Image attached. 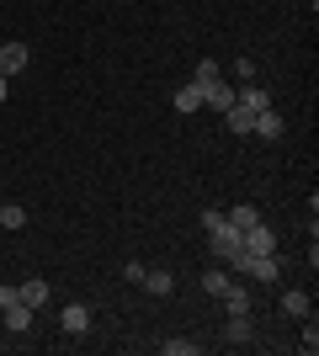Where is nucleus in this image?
<instances>
[{"label": "nucleus", "instance_id": "obj_1", "mask_svg": "<svg viewBox=\"0 0 319 356\" xmlns=\"http://www.w3.org/2000/svg\"><path fill=\"white\" fill-rule=\"evenodd\" d=\"M240 245H245L250 255H277V234L266 229V223H250V229L240 234Z\"/></svg>", "mask_w": 319, "mask_h": 356}, {"label": "nucleus", "instance_id": "obj_2", "mask_svg": "<svg viewBox=\"0 0 319 356\" xmlns=\"http://www.w3.org/2000/svg\"><path fill=\"white\" fill-rule=\"evenodd\" d=\"M250 134H261L266 144H277V138L288 134V122H282V112H277V106H266V112H256V122H250Z\"/></svg>", "mask_w": 319, "mask_h": 356}, {"label": "nucleus", "instance_id": "obj_3", "mask_svg": "<svg viewBox=\"0 0 319 356\" xmlns=\"http://www.w3.org/2000/svg\"><path fill=\"white\" fill-rule=\"evenodd\" d=\"M32 64V48L27 43H0V74H22Z\"/></svg>", "mask_w": 319, "mask_h": 356}, {"label": "nucleus", "instance_id": "obj_4", "mask_svg": "<svg viewBox=\"0 0 319 356\" xmlns=\"http://www.w3.org/2000/svg\"><path fill=\"white\" fill-rule=\"evenodd\" d=\"M59 330H64V335H85V330H91V309H85V303H64Z\"/></svg>", "mask_w": 319, "mask_h": 356}, {"label": "nucleus", "instance_id": "obj_5", "mask_svg": "<svg viewBox=\"0 0 319 356\" xmlns=\"http://www.w3.org/2000/svg\"><path fill=\"white\" fill-rule=\"evenodd\" d=\"M256 341V325H250V314H229L224 325V346H250Z\"/></svg>", "mask_w": 319, "mask_h": 356}, {"label": "nucleus", "instance_id": "obj_6", "mask_svg": "<svg viewBox=\"0 0 319 356\" xmlns=\"http://www.w3.org/2000/svg\"><path fill=\"white\" fill-rule=\"evenodd\" d=\"M16 298H22V303H27V309L38 314V309H43V303H48V298H54V287H48L43 277H27V282L16 287Z\"/></svg>", "mask_w": 319, "mask_h": 356}, {"label": "nucleus", "instance_id": "obj_7", "mask_svg": "<svg viewBox=\"0 0 319 356\" xmlns=\"http://www.w3.org/2000/svg\"><path fill=\"white\" fill-rule=\"evenodd\" d=\"M0 314H6V330H11V335H27V330H32V309L22 303V298H11Z\"/></svg>", "mask_w": 319, "mask_h": 356}, {"label": "nucleus", "instance_id": "obj_8", "mask_svg": "<svg viewBox=\"0 0 319 356\" xmlns=\"http://www.w3.org/2000/svg\"><path fill=\"white\" fill-rule=\"evenodd\" d=\"M138 287H144L149 298H170V293H176V277H170V271H160V266H149Z\"/></svg>", "mask_w": 319, "mask_h": 356}, {"label": "nucleus", "instance_id": "obj_9", "mask_svg": "<svg viewBox=\"0 0 319 356\" xmlns=\"http://www.w3.org/2000/svg\"><path fill=\"white\" fill-rule=\"evenodd\" d=\"M245 277H256V282L272 287L277 277H282V266H277V255H250V266H245Z\"/></svg>", "mask_w": 319, "mask_h": 356}, {"label": "nucleus", "instance_id": "obj_10", "mask_svg": "<svg viewBox=\"0 0 319 356\" xmlns=\"http://www.w3.org/2000/svg\"><path fill=\"white\" fill-rule=\"evenodd\" d=\"M202 106H213V112L224 118L229 106H234V86H224V80H218V86H208V90H202Z\"/></svg>", "mask_w": 319, "mask_h": 356}, {"label": "nucleus", "instance_id": "obj_11", "mask_svg": "<svg viewBox=\"0 0 319 356\" xmlns=\"http://www.w3.org/2000/svg\"><path fill=\"white\" fill-rule=\"evenodd\" d=\"M218 298H224V309H229V314H250V287L229 282V287H224V293H218Z\"/></svg>", "mask_w": 319, "mask_h": 356}, {"label": "nucleus", "instance_id": "obj_12", "mask_svg": "<svg viewBox=\"0 0 319 356\" xmlns=\"http://www.w3.org/2000/svg\"><path fill=\"white\" fill-rule=\"evenodd\" d=\"M218 80H224L218 59H197V70H192V86H197V90H208V86H218Z\"/></svg>", "mask_w": 319, "mask_h": 356}, {"label": "nucleus", "instance_id": "obj_13", "mask_svg": "<svg viewBox=\"0 0 319 356\" xmlns=\"http://www.w3.org/2000/svg\"><path fill=\"white\" fill-rule=\"evenodd\" d=\"M282 309H288L293 319H309V314H314V309H309V293H304V287H288V293H282Z\"/></svg>", "mask_w": 319, "mask_h": 356}, {"label": "nucleus", "instance_id": "obj_14", "mask_svg": "<svg viewBox=\"0 0 319 356\" xmlns=\"http://www.w3.org/2000/svg\"><path fill=\"white\" fill-rule=\"evenodd\" d=\"M224 218H229V223H234V229H240V234H245L250 223H261V208H256V202H240V208H229Z\"/></svg>", "mask_w": 319, "mask_h": 356}, {"label": "nucleus", "instance_id": "obj_15", "mask_svg": "<svg viewBox=\"0 0 319 356\" xmlns=\"http://www.w3.org/2000/svg\"><path fill=\"white\" fill-rule=\"evenodd\" d=\"M0 229H27V208H16V202H0Z\"/></svg>", "mask_w": 319, "mask_h": 356}, {"label": "nucleus", "instance_id": "obj_16", "mask_svg": "<svg viewBox=\"0 0 319 356\" xmlns=\"http://www.w3.org/2000/svg\"><path fill=\"white\" fill-rule=\"evenodd\" d=\"M250 122H256V118H250L245 106H229V112H224V128H229V134H250Z\"/></svg>", "mask_w": 319, "mask_h": 356}, {"label": "nucleus", "instance_id": "obj_17", "mask_svg": "<svg viewBox=\"0 0 319 356\" xmlns=\"http://www.w3.org/2000/svg\"><path fill=\"white\" fill-rule=\"evenodd\" d=\"M197 106H202V90L197 86H181V90H176V112H181V118H186V112H197Z\"/></svg>", "mask_w": 319, "mask_h": 356}, {"label": "nucleus", "instance_id": "obj_18", "mask_svg": "<svg viewBox=\"0 0 319 356\" xmlns=\"http://www.w3.org/2000/svg\"><path fill=\"white\" fill-rule=\"evenodd\" d=\"M224 287H229V277H224L218 266H208V271H202V293H213V298H218Z\"/></svg>", "mask_w": 319, "mask_h": 356}, {"label": "nucleus", "instance_id": "obj_19", "mask_svg": "<svg viewBox=\"0 0 319 356\" xmlns=\"http://www.w3.org/2000/svg\"><path fill=\"white\" fill-rule=\"evenodd\" d=\"M160 351H165V356H197L202 346L197 341H160Z\"/></svg>", "mask_w": 319, "mask_h": 356}, {"label": "nucleus", "instance_id": "obj_20", "mask_svg": "<svg viewBox=\"0 0 319 356\" xmlns=\"http://www.w3.org/2000/svg\"><path fill=\"white\" fill-rule=\"evenodd\" d=\"M304 351H309V356L319 351V325H314V314H309V319H304Z\"/></svg>", "mask_w": 319, "mask_h": 356}, {"label": "nucleus", "instance_id": "obj_21", "mask_svg": "<svg viewBox=\"0 0 319 356\" xmlns=\"http://www.w3.org/2000/svg\"><path fill=\"white\" fill-rule=\"evenodd\" d=\"M144 271H149L144 261H128V266H122V277H128V282H144Z\"/></svg>", "mask_w": 319, "mask_h": 356}, {"label": "nucleus", "instance_id": "obj_22", "mask_svg": "<svg viewBox=\"0 0 319 356\" xmlns=\"http://www.w3.org/2000/svg\"><path fill=\"white\" fill-rule=\"evenodd\" d=\"M234 80H256V64H250V59H234Z\"/></svg>", "mask_w": 319, "mask_h": 356}, {"label": "nucleus", "instance_id": "obj_23", "mask_svg": "<svg viewBox=\"0 0 319 356\" xmlns=\"http://www.w3.org/2000/svg\"><path fill=\"white\" fill-rule=\"evenodd\" d=\"M6 90H11V74H0V102H6Z\"/></svg>", "mask_w": 319, "mask_h": 356}, {"label": "nucleus", "instance_id": "obj_24", "mask_svg": "<svg viewBox=\"0 0 319 356\" xmlns=\"http://www.w3.org/2000/svg\"><path fill=\"white\" fill-rule=\"evenodd\" d=\"M0 202H6V197H0Z\"/></svg>", "mask_w": 319, "mask_h": 356}]
</instances>
